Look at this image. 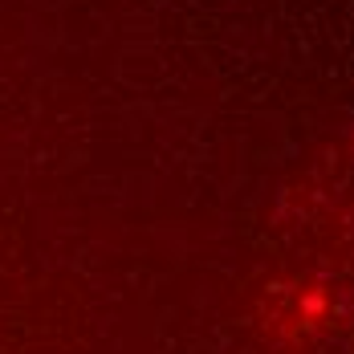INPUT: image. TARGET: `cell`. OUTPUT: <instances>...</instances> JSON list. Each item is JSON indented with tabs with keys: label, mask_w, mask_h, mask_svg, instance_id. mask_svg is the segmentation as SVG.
<instances>
[{
	"label": "cell",
	"mask_w": 354,
	"mask_h": 354,
	"mask_svg": "<svg viewBox=\"0 0 354 354\" xmlns=\"http://www.w3.org/2000/svg\"><path fill=\"white\" fill-rule=\"evenodd\" d=\"M326 293L322 289H306V293H297L293 297V310L285 314V322H289V334H306V330H314L322 318H326Z\"/></svg>",
	"instance_id": "1"
}]
</instances>
